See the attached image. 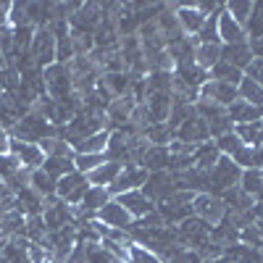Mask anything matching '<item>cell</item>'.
Masks as SVG:
<instances>
[{"instance_id":"6da1fadb","label":"cell","mask_w":263,"mask_h":263,"mask_svg":"<svg viewBox=\"0 0 263 263\" xmlns=\"http://www.w3.org/2000/svg\"><path fill=\"white\" fill-rule=\"evenodd\" d=\"M8 135L13 140H21V142H40V140H45V137H55V126L50 121H45L40 114L29 111L24 119H18L16 126L8 132Z\"/></svg>"},{"instance_id":"7a4b0ae2","label":"cell","mask_w":263,"mask_h":263,"mask_svg":"<svg viewBox=\"0 0 263 263\" xmlns=\"http://www.w3.org/2000/svg\"><path fill=\"white\" fill-rule=\"evenodd\" d=\"M42 79H45L48 98H53L55 103L74 95V77H71L69 63H53L48 69H42Z\"/></svg>"},{"instance_id":"3957f363","label":"cell","mask_w":263,"mask_h":263,"mask_svg":"<svg viewBox=\"0 0 263 263\" xmlns=\"http://www.w3.org/2000/svg\"><path fill=\"white\" fill-rule=\"evenodd\" d=\"M211 184H208V192L216 195V197H221L227 190L232 187H239V177H242V168H239L229 156H221L218 158V163L211 168Z\"/></svg>"},{"instance_id":"277c9868","label":"cell","mask_w":263,"mask_h":263,"mask_svg":"<svg viewBox=\"0 0 263 263\" xmlns=\"http://www.w3.org/2000/svg\"><path fill=\"white\" fill-rule=\"evenodd\" d=\"M29 55H32V61H34L37 69H48V66L55 63V37H53L50 27H40V29H34Z\"/></svg>"},{"instance_id":"5b68a950","label":"cell","mask_w":263,"mask_h":263,"mask_svg":"<svg viewBox=\"0 0 263 263\" xmlns=\"http://www.w3.org/2000/svg\"><path fill=\"white\" fill-rule=\"evenodd\" d=\"M192 216H197L200 221L216 227L227 216V205L221 203V197H216L211 192H197L192 200Z\"/></svg>"},{"instance_id":"8992f818","label":"cell","mask_w":263,"mask_h":263,"mask_svg":"<svg viewBox=\"0 0 263 263\" xmlns=\"http://www.w3.org/2000/svg\"><path fill=\"white\" fill-rule=\"evenodd\" d=\"M87 190H90V182H87V177H84V174H79V171L66 174V177H61L55 182V195L61 197V200L69 203L71 208L84 200V192Z\"/></svg>"},{"instance_id":"52a82bcc","label":"cell","mask_w":263,"mask_h":263,"mask_svg":"<svg viewBox=\"0 0 263 263\" xmlns=\"http://www.w3.org/2000/svg\"><path fill=\"white\" fill-rule=\"evenodd\" d=\"M142 192L147 195V200H153V203H163V200H168V197L177 192V187H174V177L168 171H153V174H147V182L142 184Z\"/></svg>"},{"instance_id":"ba28073f","label":"cell","mask_w":263,"mask_h":263,"mask_svg":"<svg viewBox=\"0 0 263 263\" xmlns=\"http://www.w3.org/2000/svg\"><path fill=\"white\" fill-rule=\"evenodd\" d=\"M145 182H147V171H145L142 166H124L121 174L116 177V182L108 187V195L119 197V195L132 192V190H142Z\"/></svg>"},{"instance_id":"9c48e42d","label":"cell","mask_w":263,"mask_h":263,"mask_svg":"<svg viewBox=\"0 0 263 263\" xmlns=\"http://www.w3.org/2000/svg\"><path fill=\"white\" fill-rule=\"evenodd\" d=\"M95 221H100L103 227H108V229H124V232H129V227H132V216L126 213V208L119 203V200H108L98 213H95Z\"/></svg>"},{"instance_id":"30bf717a","label":"cell","mask_w":263,"mask_h":263,"mask_svg":"<svg viewBox=\"0 0 263 263\" xmlns=\"http://www.w3.org/2000/svg\"><path fill=\"white\" fill-rule=\"evenodd\" d=\"M11 156L24 166L29 171L34 168H42V163H45V153L40 150V145L34 142H21V140H13L11 137Z\"/></svg>"},{"instance_id":"8fae6325","label":"cell","mask_w":263,"mask_h":263,"mask_svg":"<svg viewBox=\"0 0 263 263\" xmlns=\"http://www.w3.org/2000/svg\"><path fill=\"white\" fill-rule=\"evenodd\" d=\"M114 200H119V203L126 208V213L132 216V221H137V218H145L147 213H153V211H156V203H153V200H147V195H145L142 190H132V192H124V195L114 197Z\"/></svg>"},{"instance_id":"7c38bea8","label":"cell","mask_w":263,"mask_h":263,"mask_svg":"<svg viewBox=\"0 0 263 263\" xmlns=\"http://www.w3.org/2000/svg\"><path fill=\"white\" fill-rule=\"evenodd\" d=\"M174 140L187 142V145H200V142H208V140H211L208 124H205L200 116H192V119H187L177 132H174Z\"/></svg>"},{"instance_id":"4fadbf2b","label":"cell","mask_w":263,"mask_h":263,"mask_svg":"<svg viewBox=\"0 0 263 263\" xmlns=\"http://www.w3.org/2000/svg\"><path fill=\"white\" fill-rule=\"evenodd\" d=\"M205 18L200 11L195 8V3H179L177 6V21H179V29L187 34V37H197V32L203 29Z\"/></svg>"},{"instance_id":"5bb4252c","label":"cell","mask_w":263,"mask_h":263,"mask_svg":"<svg viewBox=\"0 0 263 263\" xmlns=\"http://www.w3.org/2000/svg\"><path fill=\"white\" fill-rule=\"evenodd\" d=\"M218 40H221V45H242V42H248L245 29L224 8L218 11Z\"/></svg>"},{"instance_id":"9a60e30c","label":"cell","mask_w":263,"mask_h":263,"mask_svg":"<svg viewBox=\"0 0 263 263\" xmlns=\"http://www.w3.org/2000/svg\"><path fill=\"white\" fill-rule=\"evenodd\" d=\"M108 137H111V132L103 129V132H98V135H92V137L74 140V142H71V150L77 153V156H98V153H103V156H105Z\"/></svg>"},{"instance_id":"2e32d148","label":"cell","mask_w":263,"mask_h":263,"mask_svg":"<svg viewBox=\"0 0 263 263\" xmlns=\"http://www.w3.org/2000/svg\"><path fill=\"white\" fill-rule=\"evenodd\" d=\"M218 158H221V150L216 147L213 140H208V142H200V145L195 147V153H192V166L211 174V168L218 163Z\"/></svg>"},{"instance_id":"e0dca14e","label":"cell","mask_w":263,"mask_h":263,"mask_svg":"<svg viewBox=\"0 0 263 263\" xmlns=\"http://www.w3.org/2000/svg\"><path fill=\"white\" fill-rule=\"evenodd\" d=\"M227 116L229 121L237 126V124H253V121H260L263 119V108H255L245 100H234L229 108H227Z\"/></svg>"},{"instance_id":"ac0fdd59","label":"cell","mask_w":263,"mask_h":263,"mask_svg":"<svg viewBox=\"0 0 263 263\" xmlns=\"http://www.w3.org/2000/svg\"><path fill=\"white\" fill-rule=\"evenodd\" d=\"M195 48H197L195 37H182L177 42H171V45H166V53L174 61V69L184 66V63H195Z\"/></svg>"},{"instance_id":"d6986e66","label":"cell","mask_w":263,"mask_h":263,"mask_svg":"<svg viewBox=\"0 0 263 263\" xmlns=\"http://www.w3.org/2000/svg\"><path fill=\"white\" fill-rule=\"evenodd\" d=\"M171 103H174L171 92H153V95L147 98V103H145V105H147V111H150L153 124H166V121H168Z\"/></svg>"},{"instance_id":"ffe728a7","label":"cell","mask_w":263,"mask_h":263,"mask_svg":"<svg viewBox=\"0 0 263 263\" xmlns=\"http://www.w3.org/2000/svg\"><path fill=\"white\" fill-rule=\"evenodd\" d=\"M168 163H171L168 147H158V145H150V147L145 150L142 161H140V166H142L147 174H153V171H168Z\"/></svg>"},{"instance_id":"44dd1931","label":"cell","mask_w":263,"mask_h":263,"mask_svg":"<svg viewBox=\"0 0 263 263\" xmlns=\"http://www.w3.org/2000/svg\"><path fill=\"white\" fill-rule=\"evenodd\" d=\"M221 61L234 66L239 71H245L248 63L253 61V50L248 42H242V45H221Z\"/></svg>"},{"instance_id":"7402d4cb","label":"cell","mask_w":263,"mask_h":263,"mask_svg":"<svg viewBox=\"0 0 263 263\" xmlns=\"http://www.w3.org/2000/svg\"><path fill=\"white\" fill-rule=\"evenodd\" d=\"M121 163H116V161H105L103 166H98L95 171H90V174H87V182H90L92 187H111L114 182H116V177H119V174H121Z\"/></svg>"},{"instance_id":"603a6c76","label":"cell","mask_w":263,"mask_h":263,"mask_svg":"<svg viewBox=\"0 0 263 263\" xmlns=\"http://www.w3.org/2000/svg\"><path fill=\"white\" fill-rule=\"evenodd\" d=\"M37 145H40L42 153H45V158H74L71 145L66 140H61V137H45V140H40Z\"/></svg>"},{"instance_id":"cb8c5ba5","label":"cell","mask_w":263,"mask_h":263,"mask_svg":"<svg viewBox=\"0 0 263 263\" xmlns=\"http://www.w3.org/2000/svg\"><path fill=\"white\" fill-rule=\"evenodd\" d=\"M103 87L108 92H111V98H126L129 95V87H132V74H103Z\"/></svg>"},{"instance_id":"d4e9b609","label":"cell","mask_w":263,"mask_h":263,"mask_svg":"<svg viewBox=\"0 0 263 263\" xmlns=\"http://www.w3.org/2000/svg\"><path fill=\"white\" fill-rule=\"evenodd\" d=\"M242 77H245L242 71L234 69V66H229V63H224V61H218L213 69L208 71V79H213V82H224V84H234V87H239Z\"/></svg>"},{"instance_id":"484cf974","label":"cell","mask_w":263,"mask_h":263,"mask_svg":"<svg viewBox=\"0 0 263 263\" xmlns=\"http://www.w3.org/2000/svg\"><path fill=\"white\" fill-rule=\"evenodd\" d=\"M108 200H111V195H108L105 187H92V184H90V190L84 192V200L79 203V208H84L87 213H92V216H95Z\"/></svg>"},{"instance_id":"4316f807","label":"cell","mask_w":263,"mask_h":263,"mask_svg":"<svg viewBox=\"0 0 263 263\" xmlns=\"http://www.w3.org/2000/svg\"><path fill=\"white\" fill-rule=\"evenodd\" d=\"M218 61H221V45H197L195 48V66H200L203 71H211Z\"/></svg>"},{"instance_id":"83f0119b","label":"cell","mask_w":263,"mask_h":263,"mask_svg":"<svg viewBox=\"0 0 263 263\" xmlns=\"http://www.w3.org/2000/svg\"><path fill=\"white\" fill-rule=\"evenodd\" d=\"M237 92H239V100H245V103H250L255 108H263V87L258 82L242 77V82H239V87H237Z\"/></svg>"},{"instance_id":"f1b7e54d","label":"cell","mask_w":263,"mask_h":263,"mask_svg":"<svg viewBox=\"0 0 263 263\" xmlns=\"http://www.w3.org/2000/svg\"><path fill=\"white\" fill-rule=\"evenodd\" d=\"M253 8H255V3H250V0H232V3H224V11H227L242 29H245V24H248L250 16H253Z\"/></svg>"},{"instance_id":"f546056e","label":"cell","mask_w":263,"mask_h":263,"mask_svg":"<svg viewBox=\"0 0 263 263\" xmlns=\"http://www.w3.org/2000/svg\"><path fill=\"white\" fill-rule=\"evenodd\" d=\"M142 137L147 140V145H158V147H168V142L174 140V132L168 129V124H150Z\"/></svg>"},{"instance_id":"4dcf8cb0","label":"cell","mask_w":263,"mask_h":263,"mask_svg":"<svg viewBox=\"0 0 263 263\" xmlns=\"http://www.w3.org/2000/svg\"><path fill=\"white\" fill-rule=\"evenodd\" d=\"M239 190L255 200L258 192L263 190V171H260V168H248V171H242V177H239Z\"/></svg>"},{"instance_id":"1f68e13d","label":"cell","mask_w":263,"mask_h":263,"mask_svg":"<svg viewBox=\"0 0 263 263\" xmlns=\"http://www.w3.org/2000/svg\"><path fill=\"white\" fill-rule=\"evenodd\" d=\"M29 187H32L40 197H50V195H55V179L50 177V174H45L42 168H34V171H32Z\"/></svg>"},{"instance_id":"d6a6232c","label":"cell","mask_w":263,"mask_h":263,"mask_svg":"<svg viewBox=\"0 0 263 263\" xmlns=\"http://www.w3.org/2000/svg\"><path fill=\"white\" fill-rule=\"evenodd\" d=\"M145 82H147V98L153 92H171L174 90V77L168 71H153L145 77Z\"/></svg>"},{"instance_id":"836d02e7","label":"cell","mask_w":263,"mask_h":263,"mask_svg":"<svg viewBox=\"0 0 263 263\" xmlns=\"http://www.w3.org/2000/svg\"><path fill=\"white\" fill-rule=\"evenodd\" d=\"M234 135L242 140L248 147H258V145H263V137H260V121H253V124H237V126H234Z\"/></svg>"},{"instance_id":"e575fe53","label":"cell","mask_w":263,"mask_h":263,"mask_svg":"<svg viewBox=\"0 0 263 263\" xmlns=\"http://www.w3.org/2000/svg\"><path fill=\"white\" fill-rule=\"evenodd\" d=\"M42 171L50 174V177L58 182L61 177H66V174L77 171L74 168V158H45V163H42Z\"/></svg>"},{"instance_id":"d590c367","label":"cell","mask_w":263,"mask_h":263,"mask_svg":"<svg viewBox=\"0 0 263 263\" xmlns=\"http://www.w3.org/2000/svg\"><path fill=\"white\" fill-rule=\"evenodd\" d=\"M245 34H248V42L263 40V3H255L253 16H250V21L245 24Z\"/></svg>"},{"instance_id":"8d00e7d4","label":"cell","mask_w":263,"mask_h":263,"mask_svg":"<svg viewBox=\"0 0 263 263\" xmlns=\"http://www.w3.org/2000/svg\"><path fill=\"white\" fill-rule=\"evenodd\" d=\"M13 32V48H16V55L21 53H29L32 48V37H34V27H18V29H11Z\"/></svg>"},{"instance_id":"74e56055","label":"cell","mask_w":263,"mask_h":263,"mask_svg":"<svg viewBox=\"0 0 263 263\" xmlns=\"http://www.w3.org/2000/svg\"><path fill=\"white\" fill-rule=\"evenodd\" d=\"M213 142H216V147H218V150H221V156H229V158L234 156V153H237L239 147H245V142L234 135V129H232V132H227V135H221V137H216Z\"/></svg>"},{"instance_id":"f35d334b","label":"cell","mask_w":263,"mask_h":263,"mask_svg":"<svg viewBox=\"0 0 263 263\" xmlns=\"http://www.w3.org/2000/svg\"><path fill=\"white\" fill-rule=\"evenodd\" d=\"M18 84H21V74L13 66H3V69H0V92L13 95L18 90Z\"/></svg>"},{"instance_id":"ab89813d","label":"cell","mask_w":263,"mask_h":263,"mask_svg":"<svg viewBox=\"0 0 263 263\" xmlns=\"http://www.w3.org/2000/svg\"><path fill=\"white\" fill-rule=\"evenodd\" d=\"M145 63H147V74H153V71H168L171 74L174 71V61H171V55L166 50H161L156 55H147Z\"/></svg>"},{"instance_id":"60d3db41","label":"cell","mask_w":263,"mask_h":263,"mask_svg":"<svg viewBox=\"0 0 263 263\" xmlns=\"http://www.w3.org/2000/svg\"><path fill=\"white\" fill-rule=\"evenodd\" d=\"M103 163H105L103 153H98V156H77V153H74V168H77L79 174H84V177H87L90 171H95L98 166H103Z\"/></svg>"},{"instance_id":"b9f144b4","label":"cell","mask_w":263,"mask_h":263,"mask_svg":"<svg viewBox=\"0 0 263 263\" xmlns=\"http://www.w3.org/2000/svg\"><path fill=\"white\" fill-rule=\"evenodd\" d=\"M126 263H161V258H158L156 253H150L147 248L132 242V245H129V258H126Z\"/></svg>"},{"instance_id":"7bdbcfd3","label":"cell","mask_w":263,"mask_h":263,"mask_svg":"<svg viewBox=\"0 0 263 263\" xmlns=\"http://www.w3.org/2000/svg\"><path fill=\"white\" fill-rule=\"evenodd\" d=\"M27 3H11V11H8V27L11 29H18V27H27Z\"/></svg>"},{"instance_id":"ee69618b","label":"cell","mask_w":263,"mask_h":263,"mask_svg":"<svg viewBox=\"0 0 263 263\" xmlns=\"http://www.w3.org/2000/svg\"><path fill=\"white\" fill-rule=\"evenodd\" d=\"M18 168H21V163L11 156V153H8V156H0V182H6L11 174H16Z\"/></svg>"},{"instance_id":"f6af8a7d","label":"cell","mask_w":263,"mask_h":263,"mask_svg":"<svg viewBox=\"0 0 263 263\" xmlns=\"http://www.w3.org/2000/svg\"><path fill=\"white\" fill-rule=\"evenodd\" d=\"M27 258H29V263H50V253L42 248L40 242H29V248H27Z\"/></svg>"},{"instance_id":"bcb514c9","label":"cell","mask_w":263,"mask_h":263,"mask_svg":"<svg viewBox=\"0 0 263 263\" xmlns=\"http://www.w3.org/2000/svg\"><path fill=\"white\" fill-rule=\"evenodd\" d=\"M253 150L255 147H239L237 153H234V156H232V161L239 166V168H242V171H248V168H253Z\"/></svg>"},{"instance_id":"7dc6e473","label":"cell","mask_w":263,"mask_h":263,"mask_svg":"<svg viewBox=\"0 0 263 263\" xmlns=\"http://www.w3.org/2000/svg\"><path fill=\"white\" fill-rule=\"evenodd\" d=\"M242 74H245L248 79H253V82H258V84L263 87V58H253Z\"/></svg>"},{"instance_id":"c3c4849f","label":"cell","mask_w":263,"mask_h":263,"mask_svg":"<svg viewBox=\"0 0 263 263\" xmlns=\"http://www.w3.org/2000/svg\"><path fill=\"white\" fill-rule=\"evenodd\" d=\"M11 153V135L6 129H0V156H8Z\"/></svg>"},{"instance_id":"681fc988","label":"cell","mask_w":263,"mask_h":263,"mask_svg":"<svg viewBox=\"0 0 263 263\" xmlns=\"http://www.w3.org/2000/svg\"><path fill=\"white\" fill-rule=\"evenodd\" d=\"M253 168H260L263 171V145H258L253 150Z\"/></svg>"},{"instance_id":"f907efd6","label":"cell","mask_w":263,"mask_h":263,"mask_svg":"<svg viewBox=\"0 0 263 263\" xmlns=\"http://www.w3.org/2000/svg\"><path fill=\"white\" fill-rule=\"evenodd\" d=\"M216 263H237V260H232L229 255H221V258H216Z\"/></svg>"},{"instance_id":"816d5d0a","label":"cell","mask_w":263,"mask_h":263,"mask_svg":"<svg viewBox=\"0 0 263 263\" xmlns=\"http://www.w3.org/2000/svg\"><path fill=\"white\" fill-rule=\"evenodd\" d=\"M255 229H258V232H260V234H263V213H260V216H258V221H255Z\"/></svg>"},{"instance_id":"f5cc1de1","label":"cell","mask_w":263,"mask_h":263,"mask_svg":"<svg viewBox=\"0 0 263 263\" xmlns=\"http://www.w3.org/2000/svg\"><path fill=\"white\" fill-rule=\"evenodd\" d=\"M13 263H29V258L24 255V258H18V260H13Z\"/></svg>"},{"instance_id":"db71d44e","label":"cell","mask_w":263,"mask_h":263,"mask_svg":"<svg viewBox=\"0 0 263 263\" xmlns=\"http://www.w3.org/2000/svg\"><path fill=\"white\" fill-rule=\"evenodd\" d=\"M3 66H6V58H3V55H0V69H3Z\"/></svg>"},{"instance_id":"11a10c76","label":"cell","mask_w":263,"mask_h":263,"mask_svg":"<svg viewBox=\"0 0 263 263\" xmlns=\"http://www.w3.org/2000/svg\"><path fill=\"white\" fill-rule=\"evenodd\" d=\"M203 263H216V260H213V258H205V260H203Z\"/></svg>"},{"instance_id":"9f6ffc18","label":"cell","mask_w":263,"mask_h":263,"mask_svg":"<svg viewBox=\"0 0 263 263\" xmlns=\"http://www.w3.org/2000/svg\"><path fill=\"white\" fill-rule=\"evenodd\" d=\"M260 137H263V119H260Z\"/></svg>"},{"instance_id":"6f0895ef","label":"cell","mask_w":263,"mask_h":263,"mask_svg":"<svg viewBox=\"0 0 263 263\" xmlns=\"http://www.w3.org/2000/svg\"><path fill=\"white\" fill-rule=\"evenodd\" d=\"M114 263H126V260H114Z\"/></svg>"}]
</instances>
